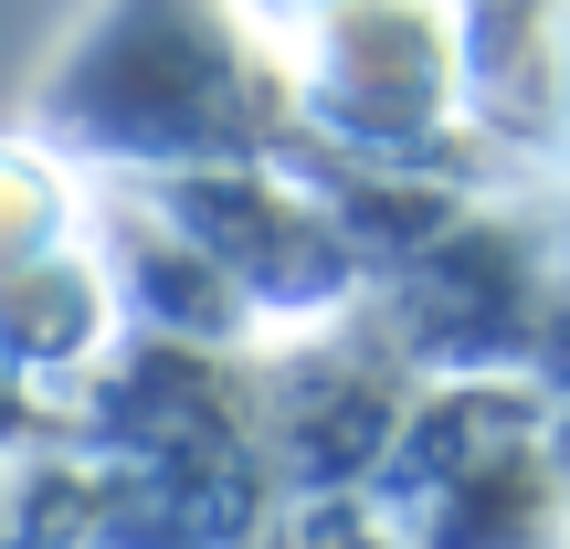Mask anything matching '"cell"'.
Wrapping results in <instances>:
<instances>
[{
  "label": "cell",
  "mask_w": 570,
  "mask_h": 549,
  "mask_svg": "<svg viewBox=\"0 0 570 549\" xmlns=\"http://www.w3.org/2000/svg\"><path fill=\"white\" fill-rule=\"evenodd\" d=\"M42 117L53 138H96L127 159H233L254 138V85L244 53L202 21V0H106Z\"/></svg>",
  "instance_id": "cell-1"
},
{
  "label": "cell",
  "mask_w": 570,
  "mask_h": 549,
  "mask_svg": "<svg viewBox=\"0 0 570 549\" xmlns=\"http://www.w3.org/2000/svg\"><path fill=\"white\" fill-rule=\"evenodd\" d=\"M21 433H32V381H21V370L0 360V454H11Z\"/></svg>",
  "instance_id": "cell-2"
}]
</instances>
